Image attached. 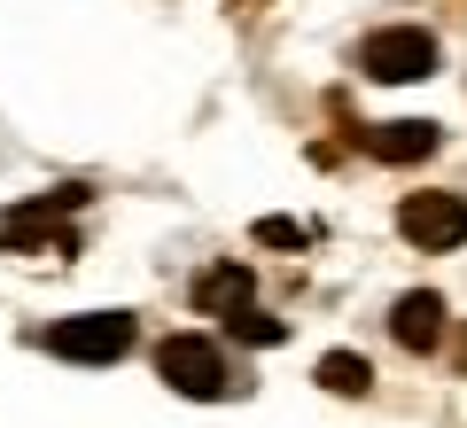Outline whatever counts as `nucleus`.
<instances>
[{"label":"nucleus","instance_id":"1","mask_svg":"<svg viewBox=\"0 0 467 428\" xmlns=\"http://www.w3.org/2000/svg\"><path fill=\"white\" fill-rule=\"evenodd\" d=\"M86 203V187H55V195H32V203H8L0 211V249H16V257H70L78 234L63 226L70 211Z\"/></svg>","mask_w":467,"mask_h":428},{"label":"nucleus","instance_id":"3","mask_svg":"<svg viewBox=\"0 0 467 428\" xmlns=\"http://www.w3.org/2000/svg\"><path fill=\"white\" fill-rule=\"evenodd\" d=\"M39 343L55 359H78V366H109L133 350V312H78V319H55Z\"/></svg>","mask_w":467,"mask_h":428},{"label":"nucleus","instance_id":"4","mask_svg":"<svg viewBox=\"0 0 467 428\" xmlns=\"http://www.w3.org/2000/svg\"><path fill=\"white\" fill-rule=\"evenodd\" d=\"M436 39L420 32V24H389V32H374L367 47H358V70L382 86H413V78H436Z\"/></svg>","mask_w":467,"mask_h":428},{"label":"nucleus","instance_id":"7","mask_svg":"<svg viewBox=\"0 0 467 428\" xmlns=\"http://www.w3.org/2000/svg\"><path fill=\"white\" fill-rule=\"evenodd\" d=\"M389 335H398L405 350H436V343H444V297H436V288H413V297H398V312H389Z\"/></svg>","mask_w":467,"mask_h":428},{"label":"nucleus","instance_id":"10","mask_svg":"<svg viewBox=\"0 0 467 428\" xmlns=\"http://www.w3.org/2000/svg\"><path fill=\"white\" fill-rule=\"evenodd\" d=\"M226 328L242 335V343H281V335H288V319H265V312H257V304H250V312H234Z\"/></svg>","mask_w":467,"mask_h":428},{"label":"nucleus","instance_id":"11","mask_svg":"<svg viewBox=\"0 0 467 428\" xmlns=\"http://www.w3.org/2000/svg\"><path fill=\"white\" fill-rule=\"evenodd\" d=\"M257 242H265V249H304L312 226H296V218H257Z\"/></svg>","mask_w":467,"mask_h":428},{"label":"nucleus","instance_id":"12","mask_svg":"<svg viewBox=\"0 0 467 428\" xmlns=\"http://www.w3.org/2000/svg\"><path fill=\"white\" fill-rule=\"evenodd\" d=\"M234 8H257V0H234Z\"/></svg>","mask_w":467,"mask_h":428},{"label":"nucleus","instance_id":"6","mask_svg":"<svg viewBox=\"0 0 467 428\" xmlns=\"http://www.w3.org/2000/svg\"><path fill=\"white\" fill-rule=\"evenodd\" d=\"M358 141H367V156H382V164H420V156L444 149V132H436L429 117H405V125H367Z\"/></svg>","mask_w":467,"mask_h":428},{"label":"nucleus","instance_id":"5","mask_svg":"<svg viewBox=\"0 0 467 428\" xmlns=\"http://www.w3.org/2000/svg\"><path fill=\"white\" fill-rule=\"evenodd\" d=\"M398 234L413 249H460L467 242V195H405L398 203Z\"/></svg>","mask_w":467,"mask_h":428},{"label":"nucleus","instance_id":"9","mask_svg":"<svg viewBox=\"0 0 467 428\" xmlns=\"http://www.w3.org/2000/svg\"><path fill=\"white\" fill-rule=\"evenodd\" d=\"M319 390H335V397H367V390H374V366L358 359V350H327V359H319Z\"/></svg>","mask_w":467,"mask_h":428},{"label":"nucleus","instance_id":"8","mask_svg":"<svg viewBox=\"0 0 467 428\" xmlns=\"http://www.w3.org/2000/svg\"><path fill=\"white\" fill-rule=\"evenodd\" d=\"M250 297H257L250 265H211V273L195 280V304H202L211 319H234V312H250Z\"/></svg>","mask_w":467,"mask_h":428},{"label":"nucleus","instance_id":"2","mask_svg":"<svg viewBox=\"0 0 467 428\" xmlns=\"http://www.w3.org/2000/svg\"><path fill=\"white\" fill-rule=\"evenodd\" d=\"M156 374L180 397H242V374L226 366V350L211 335H164L156 343Z\"/></svg>","mask_w":467,"mask_h":428}]
</instances>
